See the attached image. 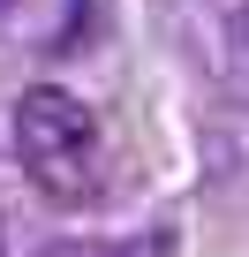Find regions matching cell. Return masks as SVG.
I'll use <instances>...</instances> for the list:
<instances>
[{"label": "cell", "instance_id": "1", "mask_svg": "<svg viewBox=\"0 0 249 257\" xmlns=\"http://www.w3.org/2000/svg\"><path fill=\"white\" fill-rule=\"evenodd\" d=\"M8 137H16V159L38 182V197L91 204L106 189V128L68 83H31L8 113Z\"/></svg>", "mask_w": 249, "mask_h": 257}, {"label": "cell", "instance_id": "2", "mask_svg": "<svg viewBox=\"0 0 249 257\" xmlns=\"http://www.w3.org/2000/svg\"><path fill=\"white\" fill-rule=\"evenodd\" d=\"M38 257H174V249L166 234H151V242H46Z\"/></svg>", "mask_w": 249, "mask_h": 257}, {"label": "cell", "instance_id": "3", "mask_svg": "<svg viewBox=\"0 0 249 257\" xmlns=\"http://www.w3.org/2000/svg\"><path fill=\"white\" fill-rule=\"evenodd\" d=\"M226 38H234V61H249V0L234 8V31H226Z\"/></svg>", "mask_w": 249, "mask_h": 257}, {"label": "cell", "instance_id": "4", "mask_svg": "<svg viewBox=\"0 0 249 257\" xmlns=\"http://www.w3.org/2000/svg\"><path fill=\"white\" fill-rule=\"evenodd\" d=\"M0 257H8V234H0Z\"/></svg>", "mask_w": 249, "mask_h": 257}]
</instances>
